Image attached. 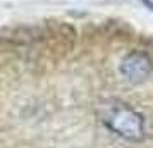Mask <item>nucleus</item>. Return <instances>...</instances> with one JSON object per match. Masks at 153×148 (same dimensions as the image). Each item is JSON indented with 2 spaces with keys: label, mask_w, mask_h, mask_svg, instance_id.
I'll use <instances>...</instances> for the list:
<instances>
[{
  "label": "nucleus",
  "mask_w": 153,
  "mask_h": 148,
  "mask_svg": "<svg viewBox=\"0 0 153 148\" xmlns=\"http://www.w3.org/2000/svg\"><path fill=\"white\" fill-rule=\"evenodd\" d=\"M102 122L112 133L127 141H141L145 138V119L139 112L120 100H108L100 107Z\"/></svg>",
  "instance_id": "obj_1"
},
{
  "label": "nucleus",
  "mask_w": 153,
  "mask_h": 148,
  "mask_svg": "<svg viewBox=\"0 0 153 148\" xmlns=\"http://www.w3.org/2000/svg\"><path fill=\"white\" fill-rule=\"evenodd\" d=\"M120 72L131 83H143L152 74V60L141 52H132L122 60Z\"/></svg>",
  "instance_id": "obj_2"
}]
</instances>
